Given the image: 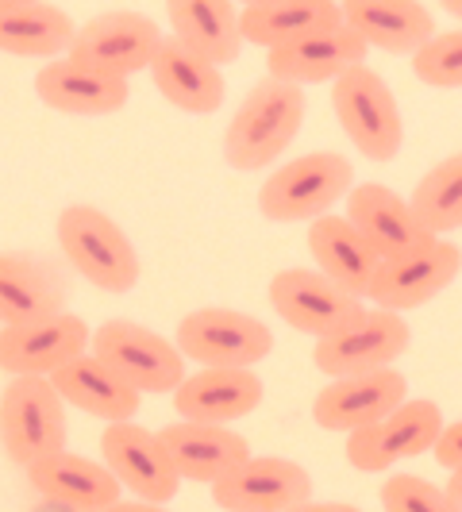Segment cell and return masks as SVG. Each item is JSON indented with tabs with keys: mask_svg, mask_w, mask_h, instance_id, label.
Instances as JSON below:
<instances>
[{
	"mask_svg": "<svg viewBox=\"0 0 462 512\" xmlns=\"http://www.w3.org/2000/svg\"><path fill=\"white\" fill-rule=\"evenodd\" d=\"M170 16V39L181 47L201 54L216 70L228 62H239L243 54V35H239V8L224 0H174L166 8Z\"/></svg>",
	"mask_w": 462,
	"mask_h": 512,
	"instance_id": "28",
	"label": "cell"
},
{
	"mask_svg": "<svg viewBox=\"0 0 462 512\" xmlns=\"http://www.w3.org/2000/svg\"><path fill=\"white\" fill-rule=\"evenodd\" d=\"M347 224L366 239V247L378 255V262L405 258L436 239L420 228L409 201L382 181H362L347 193Z\"/></svg>",
	"mask_w": 462,
	"mask_h": 512,
	"instance_id": "17",
	"label": "cell"
},
{
	"mask_svg": "<svg viewBox=\"0 0 462 512\" xmlns=\"http://www.w3.org/2000/svg\"><path fill=\"white\" fill-rule=\"evenodd\" d=\"M77 24L54 4L39 0H0V51L16 58L54 62L74 47Z\"/></svg>",
	"mask_w": 462,
	"mask_h": 512,
	"instance_id": "29",
	"label": "cell"
},
{
	"mask_svg": "<svg viewBox=\"0 0 462 512\" xmlns=\"http://www.w3.org/2000/svg\"><path fill=\"white\" fill-rule=\"evenodd\" d=\"M101 512H170L166 505H147V501H116Z\"/></svg>",
	"mask_w": 462,
	"mask_h": 512,
	"instance_id": "36",
	"label": "cell"
},
{
	"mask_svg": "<svg viewBox=\"0 0 462 512\" xmlns=\"http://www.w3.org/2000/svg\"><path fill=\"white\" fill-rule=\"evenodd\" d=\"M89 339V324L74 312H58L20 328H0V370L8 378H51L66 362L89 355Z\"/></svg>",
	"mask_w": 462,
	"mask_h": 512,
	"instance_id": "15",
	"label": "cell"
},
{
	"mask_svg": "<svg viewBox=\"0 0 462 512\" xmlns=\"http://www.w3.org/2000/svg\"><path fill=\"white\" fill-rule=\"evenodd\" d=\"M332 27H343V8L335 0H255L239 8L243 43H255L266 54Z\"/></svg>",
	"mask_w": 462,
	"mask_h": 512,
	"instance_id": "25",
	"label": "cell"
},
{
	"mask_svg": "<svg viewBox=\"0 0 462 512\" xmlns=\"http://www.w3.org/2000/svg\"><path fill=\"white\" fill-rule=\"evenodd\" d=\"M409 208L420 220V228L436 239H447L451 231L462 228V151L447 154L416 181Z\"/></svg>",
	"mask_w": 462,
	"mask_h": 512,
	"instance_id": "31",
	"label": "cell"
},
{
	"mask_svg": "<svg viewBox=\"0 0 462 512\" xmlns=\"http://www.w3.org/2000/svg\"><path fill=\"white\" fill-rule=\"evenodd\" d=\"M58 247L70 258L77 274L104 293H131L139 285V255L128 231L120 228L104 208L70 205L58 216Z\"/></svg>",
	"mask_w": 462,
	"mask_h": 512,
	"instance_id": "3",
	"label": "cell"
},
{
	"mask_svg": "<svg viewBox=\"0 0 462 512\" xmlns=\"http://www.w3.org/2000/svg\"><path fill=\"white\" fill-rule=\"evenodd\" d=\"M66 312V289L51 266L27 255H0V324L20 328Z\"/></svg>",
	"mask_w": 462,
	"mask_h": 512,
	"instance_id": "30",
	"label": "cell"
},
{
	"mask_svg": "<svg viewBox=\"0 0 462 512\" xmlns=\"http://www.w3.org/2000/svg\"><path fill=\"white\" fill-rule=\"evenodd\" d=\"M266 385L255 370H197L185 374L174 389V409L193 424H224L243 420L262 405Z\"/></svg>",
	"mask_w": 462,
	"mask_h": 512,
	"instance_id": "22",
	"label": "cell"
},
{
	"mask_svg": "<svg viewBox=\"0 0 462 512\" xmlns=\"http://www.w3.org/2000/svg\"><path fill=\"white\" fill-rule=\"evenodd\" d=\"M412 74L432 89H462V27L439 31L424 51L412 54Z\"/></svg>",
	"mask_w": 462,
	"mask_h": 512,
	"instance_id": "32",
	"label": "cell"
},
{
	"mask_svg": "<svg viewBox=\"0 0 462 512\" xmlns=\"http://www.w3.org/2000/svg\"><path fill=\"white\" fill-rule=\"evenodd\" d=\"M308 251L316 262V274H324L351 297H366V289L378 274V255L366 247L359 231L347 224V216H320L308 224Z\"/></svg>",
	"mask_w": 462,
	"mask_h": 512,
	"instance_id": "26",
	"label": "cell"
},
{
	"mask_svg": "<svg viewBox=\"0 0 462 512\" xmlns=\"http://www.w3.org/2000/svg\"><path fill=\"white\" fill-rule=\"evenodd\" d=\"M289 512H362L359 505H347V501H305Z\"/></svg>",
	"mask_w": 462,
	"mask_h": 512,
	"instance_id": "35",
	"label": "cell"
},
{
	"mask_svg": "<svg viewBox=\"0 0 462 512\" xmlns=\"http://www.w3.org/2000/svg\"><path fill=\"white\" fill-rule=\"evenodd\" d=\"M443 424L447 420H443L436 401L409 397L401 409L389 412L385 420L362 428V432H351L347 443H343V455L362 474H385L397 462L420 459L424 451H432Z\"/></svg>",
	"mask_w": 462,
	"mask_h": 512,
	"instance_id": "9",
	"label": "cell"
},
{
	"mask_svg": "<svg viewBox=\"0 0 462 512\" xmlns=\"http://www.w3.org/2000/svg\"><path fill=\"white\" fill-rule=\"evenodd\" d=\"M432 455H436V462L443 466V470H451V474L462 470V420L443 424V432H439Z\"/></svg>",
	"mask_w": 462,
	"mask_h": 512,
	"instance_id": "34",
	"label": "cell"
},
{
	"mask_svg": "<svg viewBox=\"0 0 462 512\" xmlns=\"http://www.w3.org/2000/svg\"><path fill=\"white\" fill-rule=\"evenodd\" d=\"M443 8H447V16L462 20V0H443Z\"/></svg>",
	"mask_w": 462,
	"mask_h": 512,
	"instance_id": "38",
	"label": "cell"
},
{
	"mask_svg": "<svg viewBox=\"0 0 462 512\" xmlns=\"http://www.w3.org/2000/svg\"><path fill=\"white\" fill-rule=\"evenodd\" d=\"M339 8L343 24L366 43V51L378 47L385 54L412 58L439 35L436 16L420 0H347Z\"/></svg>",
	"mask_w": 462,
	"mask_h": 512,
	"instance_id": "20",
	"label": "cell"
},
{
	"mask_svg": "<svg viewBox=\"0 0 462 512\" xmlns=\"http://www.w3.org/2000/svg\"><path fill=\"white\" fill-rule=\"evenodd\" d=\"M154 89L162 93V101H170L181 112L193 116H212L224 108L228 97V81L224 70H216L212 62H205L201 54H193L189 47H181L178 39H162V47L151 62Z\"/></svg>",
	"mask_w": 462,
	"mask_h": 512,
	"instance_id": "24",
	"label": "cell"
},
{
	"mask_svg": "<svg viewBox=\"0 0 462 512\" xmlns=\"http://www.w3.org/2000/svg\"><path fill=\"white\" fill-rule=\"evenodd\" d=\"M409 401V378L393 366L374 370V374H355V378H335L324 385L312 401V420L324 432H362L370 424L385 420Z\"/></svg>",
	"mask_w": 462,
	"mask_h": 512,
	"instance_id": "16",
	"label": "cell"
},
{
	"mask_svg": "<svg viewBox=\"0 0 462 512\" xmlns=\"http://www.w3.org/2000/svg\"><path fill=\"white\" fill-rule=\"evenodd\" d=\"M332 108L343 135L370 162H393L405 147V120L393 89L370 66H355L332 81Z\"/></svg>",
	"mask_w": 462,
	"mask_h": 512,
	"instance_id": "4",
	"label": "cell"
},
{
	"mask_svg": "<svg viewBox=\"0 0 462 512\" xmlns=\"http://www.w3.org/2000/svg\"><path fill=\"white\" fill-rule=\"evenodd\" d=\"M459 274H462L459 247L451 239H432V243H424L412 255L382 262L370 289H366V301H374V308H382V312L405 316L409 308L436 301L439 293L455 282Z\"/></svg>",
	"mask_w": 462,
	"mask_h": 512,
	"instance_id": "12",
	"label": "cell"
},
{
	"mask_svg": "<svg viewBox=\"0 0 462 512\" xmlns=\"http://www.w3.org/2000/svg\"><path fill=\"white\" fill-rule=\"evenodd\" d=\"M51 385L58 389V397L66 405L89 412V416H97L104 424L135 420L139 405H143V397L124 378H116L101 359H93V355H81V359L66 362L62 370H54Z\"/></svg>",
	"mask_w": 462,
	"mask_h": 512,
	"instance_id": "27",
	"label": "cell"
},
{
	"mask_svg": "<svg viewBox=\"0 0 462 512\" xmlns=\"http://www.w3.org/2000/svg\"><path fill=\"white\" fill-rule=\"evenodd\" d=\"M35 97L66 116H112L128 104L131 85L124 77L101 74L74 58H54L35 74Z\"/></svg>",
	"mask_w": 462,
	"mask_h": 512,
	"instance_id": "21",
	"label": "cell"
},
{
	"mask_svg": "<svg viewBox=\"0 0 462 512\" xmlns=\"http://www.w3.org/2000/svg\"><path fill=\"white\" fill-rule=\"evenodd\" d=\"M270 308L282 316L293 332H305L312 339H328L343 332L347 324H355L362 312V301L343 293L324 274L293 266L270 278Z\"/></svg>",
	"mask_w": 462,
	"mask_h": 512,
	"instance_id": "13",
	"label": "cell"
},
{
	"mask_svg": "<svg viewBox=\"0 0 462 512\" xmlns=\"http://www.w3.org/2000/svg\"><path fill=\"white\" fill-rule=\"evenodd\" d=\"M378 497L385 512H462L447 497V489L420 474H389Z\"/></svg>",
	"mask_w": 462,
	"mask_h": 512,
	"instance_id": "33",
	"label": "cell"
},
{
	"mask_svg": "<svg viewBox=\"0 0 462 512\" xmlns=\"http://www.w3.org/2000/svg\"><path fill=\"white\" fill-rule=\"evenodd\" d=\"M447 497L462 509V470H455V474L447 478Z\"/></svg>",
	"mask_w": 462,
	"mask_h": 512,
	"instance_id": "37",
	"label": "cell"
},
{
	"mask_svg": "<svg viewBox=\"0 0 462 512\" xmlns=\"http://www.w3.org/2000/svg\"><path fill=\"white\" fill-rule=\"evenodd\" d=\"M89 355L101 359L116 378L143 393H174L185 382V359L166 335L135 320H104L89 339Z\"/></svg>",
	"mask_w": 462,
	"mask_h": 512,
	"instance_id": "7",
	"label": "cell"
},
{
	"mask_svg": "<svg viewBox=\"0 0 462 512\" xmlns=\"http://www.w3.org/2000/svg\"><path fill=\"white\" fill-rule=\"evenodd\" d=\"M366 43L351 27H332V31H316V35H305L289 47H278V51L266 54V70L274 81H285V85H324V81H335L355 66H366Z\"/></svg>",
	"mask_w": 462,
	"mask_h": 512,
	"instance_id": "19",
	"label": "cell"
},
{
	"mask_svg": "<svg viewBox=\"0 0 462 512\" xmlns=\"http://www.w3.org/2000/svg\"><path fill=\"white\" fill-rule=\"evenodd\" d=\"M66 401L51 378H12L0 393V443L16 466H35L66 451Z\"/></svg>",
	"mask_w": 462,
	"mask_h": 512,
	"instance_id": "5",
	"label": "cell"
},
{
	"mask_svg": "<svg viewBox=\"0 0 462 512\" xmlns=\"http://www.w3.org/2000/svg\"><path fill=\"white\" fill-rule=\"evenodd\" d=\"M27 482L35 486V493H43L47 501L70 512H101L116 505L124 493L104 462L74 455V451H58L51 459L27 466Z\"/></svg>",
	"mask_w": 462,
	"mask_h": 512,
	"instance_id": "23",
	"label": "cell"
},
{
	"mask_svg": "<svg viewBox=\"0 0 462 512\" xmlns=\"http://www.w3.org/2000/svg\"><path fill=\"white\" fill-rule=\"evenodd\" d=\"M158 439L181 482H197V486H216L224 474L251 459V443L224 424L178 420V424H166Z\"/></svg>",
	"mask_w": 462,
	"mask_h": 512,
	"instance_id": "18",
	"label": "cell"
},
{
	"mask_svg": "<svg viewBox=\"0 0 462 512\" xmlns=\"http://www.w3.org/2000/svg\"><path fill=\"white\" fill-rule=\"evenodd\" d=\"M409 339L412 328L405 316L366 308L343 332L316 339L312 343V362L332 382L335 378H355V374H374V370H385V366L401 359L409 351Z\"/></svg>",
	"mask_w": 462,
	"mask_h": 512,
	"instance_id": "8",
	"label": "cell"
},
{
	"mask_svg": "<svg viewBox=\"0 0 462 512\" xmlns=\"http://www.w3.org/2000/svg\"><path fill=\"white\" fill-rule=\"evenodd\" d=\"M174 347L201 370H251L274 351V332L239 308H197L181 316Z\"/></svg>",
	"mask_w": 462,
	"mask_h": 512,
	"instance_id": "6",
	"label": "cell"
},
{
	"mask_svg": "<svg viewBox=\"0 0 462 512\" xmlns=\"http://www.w3.org/2000/svg\"><path fill=\"white\" fill-rule=\"evenodd\" d=\"M355 189V166L335 151H308L278 166L258 189V212L270 224H301L328 216Z\"/></svg>",
	"mask_w": 462,
	"mask_h": 512,
	"instance_id": "2",
	"label": "cell"
},
{
	"mask_svg": "<svg viewBox=\"0 0 462 512\" xmlns=\"http://www.w3.org/2000/svg\"><path fill=\"white\" fill-rule=\"evenodd\" d=\"M101 459L112 470L120 489L135 493V501L147 505H170L178 497L181 478L166 455L158 432L124 420V424H104L101 432Z\"/></svg>",
	"mask_w": 462,
	"mask_h": 512,
	"instance_id": "11",
	"label": "cell"
},
{
	"mask_svg": "<svg viewBox=\"0 0 462 512\" xmlns=\"http://www.w3.org/2000/svg\"><path fill=\"white\" fill-rule=\"evenodd\" d=\"M224 512H289L312 501V474L282 455H251L212 486Z\"/></svg>",
	"mask_w": 462,
	"mask_h": 512,
	"instance_id": "14",
	"label": "cell"
},
{
	"mask_svg": "<svg viewBox=\"0 0 462 512\" xmlns=\"http://www.w3.org/2000/svg\"><path fill=\"white\" fill-rule=\"evenodd\" d=\"M162 27L154 24L151 16L143 12H128V8H116V12H101L93 16L89 24L77 27L74 47L66 58H74L81 66H93L101 74L124 77L139 70H151L154 54L162 47Z\"/></svg>",
	"mask_w": 462,
	"mask_h": 512,
	"instance_id": "10",
	"label": "cell"
},
{
	"mask_svg": "<svg viewBox=\"0 0 462 512\" xmlns=\"http://www.w3.org/2000/svg\"><path fill=\"white\" fill-rule=\"evenodd\" d=\"M305 124V93L274 77H262L235 108L224 131V162L239 174H255L278 162Z\"/></svg>",
	"mask_w": 462,
	"mask_h": 512,
	"instance_id": "1",
	"label": "cell"
}]
</instances>
